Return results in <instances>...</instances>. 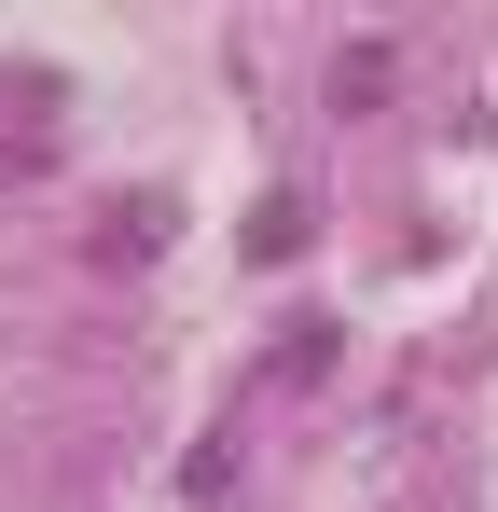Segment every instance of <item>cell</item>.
I'll return each mask as SVG.
<instances>
[{
	"instance_id": "6da1fadb",
	"label": "cell",
	"mask_w": 498,
	"mask_h": 512,
	"mask_svg": "<svg viewBox=\"0 0 498 512\" xmlns=\"http://www.w3.org/2000/svg\"><path fill=\"white\" fill-rule=\"evenodd\" d=\"M332 97H388V42H346L332 56Z\"/></svg>"
}]
</instances>
